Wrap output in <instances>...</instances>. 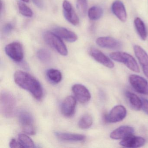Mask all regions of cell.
<instances>
[{
  "label": "cell",
  "mask_w": 148,
  "mask_h": 148,
  "mask_svg": "<svg viewBox=\"0 0 148 148\" xmlns=\"http://www.w3.org/2000/svg\"><path fill=\"white\" fill-rule=\"evenodd\" d=\"M77 6L81 15L84 16L87 11V0H77Z\"/></svg>",
  "instance_id": "cell-28"
},
{
  "label": "cell",
  "mask_w": 148,
  "mask_h": 148,
  "mask_svg": "<svg viewBox=\"0 0 148 148\" xmlns=\"http://www.w3.org/2000/svg\"><path fill=\"white\" fill-rule=\"evenodd\" d=\"M13 28L12 25L10 23L6 24L3 28V32L5 34H8L10 33Z\"/></svg>",
  "instance_id": "cell-30"
},
{
  "label": "cell",
  "mask_w": 148,
  "mask_h": 148,
  "mask_svg": "<svg viewBox=\"0 0 148 148\" xmlns=\"http://www.w3.org/2000/svg\"><path fill=\"white\" fill-rule=\"evenodd\" d=\"M37 57L40 61L45 63L50 62L51 59V53L48 50L45 49H40L38 51Z\"/></svg>",
  "instance_id": "cell-26"
},
{
  "label": "cell",
  "mask_w": 148,
  "mask_h": 148,
  "mask_svg": "<svg viewBox=\"0 0 148 148\" xmlns=\"http://www.w3.org/2000/svg\"><path fill=\"white\" fill-rule=\"evenodd\" d=\"M20 143L23 148H34V143L33 140L26 134H20L18 135Z\"/></svg>",
  "instance_id": "cell-25"
},
{
  "label": "cell",
  "mask_w": 148,
  "mask_h": 148,
  "mask_svg": "<svg viewBox=\"0 0 148 148\" xmlns=\"http://www.w3.org/2000/svg\"><path fill=\"white\" fill-rule=\"evenodd\" d=\"M21 1H24V2H28L29 1V0H21Z\"/></svg>",
  "instance_id": "cell-33"
},
{
  "label": "cell",
  "mask_w": 148,
  "mask_h": 148,
  "mask_svg": "<svg viewBox=\"0 0 148 148\" xmlns=\"http://www.w3.org/2000/svg\"><path fill=\"white\" fill-rule=\"evenodd\" d=\"M96 43L100 47L108 49H119L122 46L119 41L110 37L99 38L96 40Z\"/></svg>",
  "instance_id": "cell-16"
},
{
  "label": "cell",
  "mask_w": 148,
  "mask_h": 148,
  "mask_svg": "<svg viewBox=\"0 0 148 148\" xmlns=\"http://www.w3.org/2000/svg\"><path fill=\"white\" fill-rule=\"evenodd\" d=\"M134 130L131 126L123 125L117 128L111 133L110 137L113 139H124L133 135Z\"/></svg>",
  "instance_id": "cell-15"
},
{
  "label": "cell",
  "mask_w": 148,
  "mask_h": 148,
  "mask_svg": "<svg viewBox=\"0 0 148 148\" xmlns=\"http://www.w3.org/2000/svg\"><path fill=\"white\" fill-rule=\"evenodd\" d=\"M112 11L113 14L122 22L126 21L127 13L123 3L119 0L115 1L112 5Z\"/></svg>",
  "instance_id": "cell-17"
},
{
  "label": "cell",
  "mask_w": 148,
  "mask_h": 148,
  "mask_svg": "<svg viewBox=\"0 0 148 148\" xmlns=\"http://www.w3.org/2000/svg\"><path fill=\"white\" fill-rule=\"evenodd\" d=\"M18 6L20 12L23 16L26 17H32L33 13L32 9L22 2H18Z\"/></svg>",
  "instance_id": "cell-27"
},
{
  "label": "cell",
  "mask_w": 148,
  "mask_h": 148,
  "mask_svg": "<svg viewBox=\"0 0 148 148\" xmlns=\"http://www.w3.org/2000/svg\"><path fill=\"white\" fill-rule=\"evenodd\" d=\"M7 55L16 62H21L24 58V51L22 45L18 42H13L5 47Z\"/></svg>",
  "instance_id": "cell-7"
},
{
  "label": "cell",
  "mask_w": 148,
  "mask_h": 148,
  "mask_svg": "<svg viewBox=\"0 0 148 148\" xmlns=\"http://www.w3.org/2000/svg\"><path fill=\"white\" fill-rule=\"evenodd\" d=\"M19 120L22 130L25 133L29 135L36 133L34 119L31 113L27 111L21 112L19 116Z\"/></svg>",
  "instance_id": "cell-6"
},
{
  "label": "cell",
  "mask_w": 148,
  "mask_h": 148,
  "mask_svg": "<svg viewBox=\"0 0 148 148\" xmlns=\"http://www.w3.org/2000/svg\"><path fill=\"white\" fill-rule=\"evenodd\" d=\"M53 32L61 38L64 39L69 42H75L77 39V37L74 33L64 27H56L53 29Z\"/></svg>",
  "instance_id": "cell-19"
},
{
  "label": "cell",
  "mask_w": 148,
  "mask_h": 148,
  "mask_svg": "<svg viewBox=\"0 0 148 148\" xmlns=\"http://www.w3.org/2000/svg\"><path fill=\"white\" fill-rule=\"evenodd\" d=\"M43 38L46 43L54 48L59 53L63 56H66L68 51L66 46L58 35L53 32H46L43 34Z\"/></svg>",
  "instance_id": "cell-3"
},
{
  "label": "cell",
  "mask_w": 148,
  "mask_h": 148,
  "mask_svg": "<svg viewBox=\"0 0 148 148\" xmlns=\"http://www.w3.org/2000/svg\"><path fill=\"white\" fill-rule=\"evenodd\" d=\"M34 4L40 8H43L44 7L43 0H32Z\"/></svg>",
  "instance_id": "cell-32"
},
{
  "label": "cell",
  "mask_w": 148,
  "mask_h": 148,
  "mask_svg": "<svg viewBox=\"0 0 148 148\" xmlns=\"http://www.w3.org/2000/svg\"><path fill=\"white\" fill-rule=\"evenodd\" d=\"M93 119L90 114H85L79 120L78 125L79 128L82 129H87L92 125Z\"/></svg>",
  "instance_id": "cell-24"
},
{
  "label": "cell",
  "mask_w": 148,
  "mask_h": 148,
  "mask_svg": "<svg viewBox=\"0 0 148 148\" xmlns=\"http://www.w3.org/2000/svg\"><path fill=\"white\" fill-rule=\"evenodd\" d=\"M133 49L135 55L142 66L144 73L148 78V54L139 46H134Z\"/></svg>",
  "instance_id": "cell-12"
},
{
  "label": "cell",
  "mask_w": 148,
  "mask_h": 148,
  "mask_svg": "<svg viewBox=\"0 0 148 148\" xmlns=\"http://www.w3.org/2000/svg\"><path fill=\"white\" fill-rule=\"evenodd\" d=\"M134 25L139 37L143 40L147 38V32L145 25L140 18L137 17L134 20Z\"/></svg>",
  "instance_id": "cell-21"
},
{
  "label": "cell",
  "mask_w": 148,
  "mask_h": 148,
  "mask_svg": "<svg viewBox=\"0 0 148 148\" xmlns=\"http://www.w3.org/2000/svg\"><path fill=\"white\" fill-rule=\"evenodd\" d=\"M125 95L130 105L134 110H139L142 108V100L136 95L131 92L126 91Z\"/></svg>",
  "instance_id": "cell-20"
},
{
  "label": "cell",
  "mask_w": 148,
  "mask_h": 148,
  "mask_svg": "<svg viewBox=\"0 0 148 148\" xmlns=\"http://www.w3.org/2000/svg\"><path fill=\"white\" fill-rule=\"evenodd\" d=\"M129 81L137 92L148 95V82L145 79L138 75L132 74L129 77Z\"/></svg>",
  "instance_id": "cell-8"
},
{
  "label": "cell",
  "mask_w": 148,
  "mask_h": 148,
  "mask_svg": "<svg viewBox=\"0 0 148 148\" xmlns=\"http://www.w3.org/2000/svg\"><path fill=\"white\" fill-rule=\"evenodd\" d=\"M112 59L119 63L124 64L130 70L135 72L140 71L139 66L136 60L132 55L123 52H115L110 54Z\"/></svg>",
  "instance_id": "cell-4"
},
{
  "label": "cell",
  "mask_w": 148,
  "mask_h": 148,
  "mask_svg": "<svg viewBox=\"0 0 148 148\" xmlns=\"http://www.w3.org/2000/svg\"><path fill=\"white\" fill-rule=\"evenodd\" d=\"M103 14V10L100 7L94 6L89 9L88 17L91 20H97L101 18Z\"/></svg>",
  "instance_id": "cell-23"
},
{
  "label": "cell",
  "mask_w": 148,
  "mask_h": 148,
  "mask_svg": "<svg viewBox=\"0 0 148 148\" xmlns=\"http://www.w3.org/2000/svg\"><path fill=\"white\" fill-rule=\"evenodd\" d=\"M10 147L12 148H23L19 141L18 142L15 139H12L11 140L10 143Z\"/></svg>",
  "instance_id": "cell-31"
},
{
  "label": "cell",
  "mask_w": 148,
  "mask_h": 148,
  "mask_svg": "<svg viewBox=\"0 0 148 148\" xmlns=\"http://www.w3.org/2000/svg\"><path fill=\"white\" fill-rule=\"evenodd\" d=\"M72 91L77 100L82 103H86L90 99V93L84 86L79 84L74 85Z\"/></svg>",
  "instance_id": "cell-10"
},
{
  "label": "cell",
  "mask_w": 148,
  "mask_h": 148,
  "mask_svg": "<svg viewBox=\"0 0 148 148\" xmlns=\"http://www.w3.org/2000/svg\"><path fill=\"white\" fill-rule=\"evenodd\" d=\"M63 14L66 19L73 25H77L79 23V19L73 10L71 4L65 0L63 2Z\"/></svg>",
  "instance_id": "cell-11"
},
{
  "label": "cell",
  "mask_w": 148,
  "mask_h": 148,
  "mask_svg": "<svg viewBox=\"0 0 148 148\" xmlns=\"http://www.w3.org/2000/svg\"><path fill=\"white\" fill-rule=\"evenodd\" d=\"M89 53L95 60L101 64L109 68L114 67V64L112 61L98 49L91 47L89 49Z\"/></svg>",
  "instance_id": "cell-9"
},
{
  "label": "cell",
  "mask_w": 148,
  "mask_h": 148,
  "mask_svg": "<svg viewBox=\"0 0 148 148\" xmlns=\"http://www.w3.org/2000/svg\"><path fill=\"white\" fill-rule=\"evenodd\" d=\"M76 104V99L74 97L68 96L66 98L61 106L62 114L68 117L72 116L75 112Z\"/></svg>",
  "instance_id": "cell-13"
},
{
  "label": "cell",
  "mask_w": 148,
  "mask_h": 148,
  "mask_svg": "<svg viewBox=\"0 0 148 148\" xmlns=\"http://www.w3.org/2000/svg\"><path fill=\"white\" fill-rule=\"evenodd\" d=\"M142 108L143 111L148 115V100L144 98H142Z\"/></svg>",
  "instance_id": "cell-29"
},
{
  "label": "cell",
  "mask_w": 148,
  "mask_h": 148,
  "mask_svg": "<svg viewBox=\"0 0 148 148\" xmlns=\"http://www.w3.org/2000/svg\"><path fill=\"white\" fill-rule=\"evenodd\" d=\"M47 76L51 82L54 84H58L61 81L62 76L59 71L51 69L47 71Z\"/></svg>",
  "instance_id": "cell-22"
},
{
  "label": "cell",
  "mask_w": 148,
  "mask_h": 148,
  "mask_svg": "<svg viewBox=\"0 0 148 148\" xmlns=\"http://www.w3.org/2000/svg\"><path fill=\"white\" fill-rule=\"evenodd\" d=\"M55 135L59 140L68 142H79L84 141L86 138L84 135L74 133L56 132Z\"/></svg>",
  "instance_id": "cell-18"
},
{
  "label": "cell",
  "mask_w": 148,
  "mask_h": 148,
  "mask_svg": "<svg viewBox=\"0 0 148 148\" xmlns=\"http://www.w3.org/2000/svg\"><path fill=\"white\" fill-rule=\"evenodd\" d=\"M14 80L18 85L29 92L37 100H40L43 97L41 84L31 74L23 71H17L14 73Z\"/></svg>",
  "instance_id": "cell-1"
},
{
  "label": "cell",
  "mask_w": 148,
  "mask_h": 148,
  "mask_svg": "<svg viewBox=\"0 0 148 148\" xmlns=\"http://www.w3.org/2000/svg\"><path fill=\"white\" fill-rule=\"evenodd\" d=\"M127 111L124 106L119 105L113 107L109 114H104L103 120L105 123H116L122 121L126 116Z\"/></svg>",
  "instance_id": "cell-5"
},
{
  "label": "cell",
  "mask_w": 148,
  "mask_h": 148,
  "mask_svg": "<svg viewBox=\"0 0 148 148\" xmlns=\"http://www.w3.org/2000/svg\"><path fill=\"white\" fill-rule=\"evenodd\" d=\"M16 105V100L11 92L5 90L1 92L0 96V107L3 116L7 118L13 116L15 114Z\"/></svg>",
  "instance_id": "cell-2"
},
{
  "label": "cell",
  "mask_w": 148,
  "mask_h": 148,
  "mask_svg": "<svg viewBox=\"0 0 148 148\" xmlns=\"http://www.w3.org/2000/svg\"><path fill=\"white\" fill-rule=\"evenodd\" d=\"M145 142V139L143 138L132 135L123 139L119 144L125 148H139L143 146Z\"/></svg>",
  "instance_id": "cell-14"
}]
</instances>
